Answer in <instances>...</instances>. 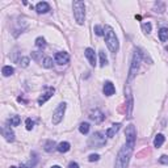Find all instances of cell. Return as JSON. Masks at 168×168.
Segmentation results:
<instances>
[{"label":"cell","instance_id":"obj_32","mask_svg":"<svg viewBox=\"0 0 168 168\" xmlns=\"http://www.w3.org/2000/svg\"><path fill=\"white\" fill-rule=\"evenodd\" d=\"M159 163H162V164L168 165V156H167V155H162V156L159 158Z\"/></svg>","mask_w":168,"mask_h":168},{"label":"cell","instance_id":"obj_26","mask_svg":"<svg viewBox=\"0 0 168 168\" xmlns=\"http://www.w3.org/2000/svg\"><path fill=\"white\" fill-rule=\"evenodd\" d=\"M36 46H37V48H39V49H43L45 46H46L45 38H43V37H38V38L36 39Z\"/></svg>","mask_w":168,"mask_h":168},{"label":"cell","instance_id":"obj_13","mask_svg":"<svg viewBox=\"0 0 168 168\" xmlns=\"http://www.w3.org/2000/svg\"><path fill=\"white\" fill-rule=\"evenodd\" d=\"M36 11H37V13H39V15H43V13H48L50 11V5L46 2H39L36 5Z\"/></svg>","mask_w":168,"mask_h":168},{"label":"cell","instance_id":"obj_19","mask_svg":"<svg viewBox=\"0 0 168 168\" xmlns=\"http://www.w3.org/2000/svg\"><path fill=\"white\" fill-rule=\"evenodd\" d=\"M164 140H165V138H164L163 134H158V135L155 137V139H154V146H155L156 149H159V147L163 146Z\"/></svg>","mask_w":168,"mask_h":168},{"label":"cell","instance_id":"obj_12","mask_svg":"<svg viewBox=\"0 0 168 168\" xmlns=\"http://www.w3.org/2000/svg\"><path fill=\"white\" fill-rule=\"evenodd\" d=\"M84 54H85V58L88 59V62L91 66H96V54H95V51H93L91 48H87L85 51H84Z\"/></svg>","mask_w":168,"mask_h":168},{"label":"cell","instance_id":"obj_6","mask_svg":"<svg viewBox=\"0 0 168 168\" xmlns=\"http://www.w3.org/2000/svg\"><path fill=\"white\" fill-rule=\"evenodd\" d=\"M125 137H126V146L134 149L135 147V140H137V129L134 125H129L125 130Z\"/></svg>","mask_w":168,"mask_h":168},{"label":"cell","instance_id":"obj_18","mask_svg":"<svg viewBox=\"0 0 168 168\" xmlns=\"http://www.w3.org/2000/svg\"><path fill=\"white\" fill-rule=\"evenodd\" d=\"M70 149H71V145L69 143V142H60L58 146H57V150L59 151V152H67V151H70Z\"/></svg>","mask_w":168,"mask_h":168},{"label":"cell","instance_id":"obj_35","mask_svg":"<svg viewBox=\"0 0 168 168\" xmlns=\"http://www.w3.org/2000/svg\"><path fill=\"white\" fill-rule=\"evenodd\" d=\"M11 168H17V167H11Z\"/></svg>","mask_w":168,"mask_h":168},{"label":"cell","instance_id":"obj_17","mask_svg":"<svg viewBox=\"0 0 168 168\" xmlns=\"http://www.w3.org/2000/svg\"><path fill=\"white\" fill-rule=\"evenodd\" d=\"M57 143L54 142V140H46L45 142V145H43V150L46 151V152H53L54 150H57Z\"/></svg>","mask_w":168,"mask_h":168},{"label":"cell","instance_id":"obj_3","mask_svg":"<svg viewBox=\"0 0 168 168\" xmlns=\"http://www.w3.org/2000/svg\"><path fill=\"white\" fill-rule=\"evenodd\" d=\"M106 145V137L105 133L97 131L95 134H92V137L88 139V147L89 149H101Z\"/></svg>","mask_w":168,"mask_h":168},{"label":"cell","instance_id":"obj_9","mask_svg":"<svg viewBox=\"0 0 168 168\" xmlns=\"http://www.w3.org/2000/svg\"><path fill=\"white\" fill-rule=\"evenodd\" d=\"M54 59L58 64L62 66V64H67L70 62V55H69V53H66V51H59L55 54Z\"/></svg>","mask_w":168,"mask_h":168},{"label":"cell","instance_id":"obj_11","mask_svg":"<svg viewBox=\"0 0 168 168\" xmlns=\"http://www.w3.org/2000/svg\"><path fill=\"white\" fill-rule=\"evenodd\" d=\"M103 92L105 96H113L114 92H116V87L113 85L112 82H105L104 87H103Z\"/></svg>","mask_w":168,"mask_h":168},{"label":"cell","instance_id":"obj_15","mask_svg":"<svg viewBox=\"0 0 168 168\" xmlns=\"http://www.w3.org/2000/svg\"><path fill=\"white\" fill-rule=\"evenodd\" d=\"M120 129H121V124H113L109 129L106 130V137H108V138H113L118 133Z\"/></svg>","mask_w":168,"mask_h":168},{"label":"cell","instance_id":"obj_30","mask_svg":"<svg viewBox=\"0 0 168 168\" xmlns=\"http://www.w3.org/2000/svg\"><path fill=\"white\" fill-rule=\"evenodd\" d=\"M95 33H96V36H104V28H101L100 25H96L95 26Z\"/></svg>","mask_w":168,"mask_h":168},{"label":"cell","instance_id":"obj_1","mask_svg":"<svg viewBox=\"0 0 168 168\" xmlns=\"http://www.w3.org/2000/svg\"><path fill=\"white\" fill-rule=\"evenodd\" d=\"M104 37H105V42H106L108 49L113 53V54H116L120 49V43H118V38L116 36V33H114V30L110 25L104 26Z\"/></svg>","mask_w":168,"mask_h":168},{"label":"cell","instance_id":"obj_29","mask_svg":"<svg viewBox=\"0 0 168 168\" xmlns=\"http://www.w3.org/2000/svg\"><path fill=\"white\" fill-rule=\"evenodd\" d=\"M25 125H26V130H32V129H33V126H34V122L32 121V118H26Z\"/></svg>","mask_w":168,"mask_h":168},{"label":"cell","instance_id":"obj_33","mask_svg":"<svg viewBox=\"0 0 168 168\" xmlns=\"http://www.w3.org/2000/svg\"><path fill=\"white\" fill-rule=\"evenodd\" d=\"M69 168H79V164L75 163V162H71V163L69 164Z\"/></svg>","mask_w":168,"mask_h":168},{"label":"cell","instance_id":"obj_24","mask_svg":"<svg viewBox=\"0 0 168 168\" xmlns=\"http://www.w3.org/2000/svg\"><path fill=\"white\" fill-rule=\"evenodd\" d=\"M42 66L45 67V69H51V67H53V58L45 57L43 60H42Z\"/></svg>","mask_w":168,"mask_h":168},{"label":"cell","instance_id":"obj_21","mask_svg":"<svg viewBox=\"0 0 168 168\" xmlns=\"http://www.w3.org/2000/svg\"><path fill=\"white\" fill-rule=\"evenodd\" d=\"M99 55H100V66L105 67L106 64H108V58H106V55H105V51L104 50H100L99 51Z\"/></svg>","mask_w":168,"mask_h":168},{"label":"cell","instance_id":"obj_25","mask_svg":"<svg viewBox=\"0 0 168 168\" xmlns=\"http://www.w3.org/2000/svg\"><path fill=\"white\" fill-rule=\"evenodd\" d=\"M20 122H21V118H20V116H13L8 120V124H11L12 126H18Z\"/></svg>","mask_w":168,"mask_h":168},{"label":"cell","instance_id":"obj_20","mask_svg":"<svg viewBox=\"0 0 168 168\" xmlns=\"http://www.w3.org/2000/svg\"><path fill=\"white\" fill-rule=\"evenodd\" d=\"M159 39L162 42H165L168 39V29L167 28H162L159 29Z\"/></svg>","mask_w":168,"mask_h":168},{"label":"cell","instance_id":"obj_7","mask_svg":"<svg viewBox=\"0 0 168 168\" xmlns=\"http://www.w3.org/2000/svg\"><path fill=\"white\" fill-rule=\"evenodd\" d=\"M64 112H66V103H62V104H59L58 105V108L55 109V112L53 113V124L54 125H58L60 121L63 120V116H64Z\"/></svg>","mask_w":168,"mask_h":168},{"label":"cell","instance_id":"obj_16","mask_svg":"<svg viewBox=\"0 0 168 168\" xmlns=\"http://www.w3.org/2000/svg\"><path fill=\"white\" fill-rule=\"evenodd\" d=\"M126 93V97H127V106H129V112H127V117H131V110H133V97H131V92L130 88L127 87V89H125Z\"/></svg>","mask_w":168,"mask_h":168},{"label":"cell","instance_id":"obj_31","mask_svg":"<svg viewBox=\"0 0 168 168\" xmlns=\"http://www.w3.org/2000/svg\"><path fill=\"white\" fill-rule=\"evenodd\" d=\"M99 159H100V155H97V154H92V155L88 156V160H89V162H97Z\"/></svg>","mask_w":168,"mask_h":168},{"label":"cell","instance_id":"obj_34","mask_svg":"<svg viewBox=\"0 0 168 168\" xmlns=\"http://www.w3.org/2000/svg\"><path fill=\"white\" fill-rule=\"evenodd\" d=\"M51 168H62V167H59V165H53Z\"/></svg>","mask_w":168,"mask_h":168},{"label":"cell","instance_id":"obj_5","mask_svg":"<svg viewBox=\"0 0 168 168\" xmlns=\"http://www.w3.org/2000/svg\"><path fill=\"white\" fill-rule=\"evenodd\" d=\"M140 62H142V53H140L139 49H135L134 50V54H133L130 70H129V80H131L137 75V72L139 70V66H140Z\"/></svg>","mask_w":168,"mask_h":168},{"label":"cell","instance_id":"obj_28","mask_svg":"<svg viewBox=\"0 0 168 168\" xmlns=\"http://www.w3.org/2000/svg\"><path fill=\"white\" fill-rule=\"evenodd\" d=\"M142 29H143L145 33H147V34H149V33H151V24H150V23H143V24H142Z\"/></svg>","mask_w":168,"mask_h":168},{"label":"cell","instance_id":"obj_23","mask_svg":"<svg viewBox=\"0 0 168 168\" xmlns=\"http://www.w3.org/2000/svg\"><path fill=\"white\" fill-rule=\"evenodd\" d=\"M79 131L82 133V134H88L89 131V124L88 122H82L79 126Z\"/></svg>","mask_w":168,"mask_h":168},{"label":"cell","instance_id":"obj_4","mask_svg":"<svg viewBox=\"0 0 168 168\" xmlns=\"http://www.w3.org/2000/svg\"><path fill=\"white\" fill-rule=\"evenodd\" d=\"M72 8H74V17H75L76 23L79 25H83L85 20V4L80 2V0H76V2H74Z\"/></svg>","mask_w":168,"mask_h":168},{"label":"cell","instance_id":"obj_2","mask_svg":"<svg viewBox=\"0 0 168 168\" xmlns=\"http://www.w3.org/2000/svg\"><path fill=\"white\" fill-rule=\"evenodd\" d=\"M134 149L129 146H124L121 147V150L117 154V158H116V168H127L129 167V162H130V158H131V152Z\"/></svg>","mask_w":168,"mask_h":168},{"label":"cell","instance_id":"obj_8","mask_svg":"<svg viewBox=\"0 0 168 168\" xmlns=\"http://www.w3.org/2000/svg\"><path fill=\"white\" fill-rule=\"evenodd\" d=\"M89 120L91 121H93L95 124H101L103 121L105 120V116H104V113L100 110V109H93V110H91V113H89Z\"/></svg>","mask_w":168,"mask_h":168},{"label":"cell","instance_id":"obj_22","mask_svg":"<svg viewBox=\"0 0 168 168\" xmlns=\"http://www.w3.org/2000/svg\"><path fill=\"white\" fill-rule=\"evenodd\" d=\"M15 72V70H13V67H11V66H4L3 67V70H2V74H3V76H11L12 74Z\"/></svg>","mask_w":168,"mask_h":168},{"label":"cell","instance_id":"obj_10","mask_svg":"<svg viewBox=\"0 0 168 168\" xmlns=\"http://www.w3.org/2000/svg\"><path fill=\"white\" fill-rule=\"evenodd\" d=\"M2 134H3V137L5 138L7 142H13V140H15V133L12 131V129L9 126H3L2 127Z\"/></svg>","mask_w":168,"mask_h":168},{"label":"cell","instance_id":"obj_27","mask_svg":"<svg viewBox=\"0 0 168 168\" xmlns=\"http://www.w3.org/2000/svg\"><path fill=\"white\" fill-rule=\"evenodd\" d=\"M29 62H30V60H29L28 57H23L21 59L18 60V64L21 66V67H28L29 66Z\"/></svg>","mask_w":168,"mask_h":168},{"label":"cell","instance_id":"obj_14","mask_svg":"<svg viewBox=\"0 0 168 168\" xmlns=\"http://www.w3.org/2000/svg\"><path fill=\"white\" fill-rule=\"evenodd\" d=\"M53 95H54V88H53V87H50V88H48V92H45L43 95L38 99V104H39V105L45 104V103L48 101V100H49Z\"/></svg>","mask_w":168,"mask_h":168}]
</instances>
